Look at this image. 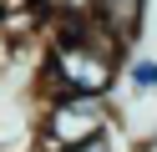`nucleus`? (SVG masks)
<instances>
[{"label": "nucleus", "instance_id": "nucleus-3", "mask_svg": "<svg viewBox=\"0 0 157 152\" xmlns=\"http://www.w3.org/2000/svg\"><path fill=\"white\" fill-rule=\"evenodd\" d=\"M127 81L137 91H157V61H132L127 66Z\"/></svg>", "mask_w": 157, "mask_h": 152}, {"label": "nucleus", "instance_id": "nucleus-6", "mask_svg": "<svg viewBox=\"0 0 157 152\" xmlns=\"http://www.w3.org/2000/svg\"><path fill=\"white\" fill-rule=\"evenodd\" d=\"M142 152H157V142H152V147H142Z\"/></svg>", "mask_w": 157, "mask_h": 152}, {"label": "nucleus", "instance_id": "nucleus-4", "mask_svg": "<svg viewBox=\"0 0 157 152\" xmlns=\"http://www.w3.org/2000/svg\"><path fill=\"white\" fill-rule=\"evenodd\" d=\"M66 152H112V137H106V132H96V137L76 142V147H66Z\"/></svg>", "mask_w": 157, "mask_h": 152}, {"label": "nucleus", "instance_id": "nucleus-1", "mask_svg": "<svg viewBox=\"0 0 157 152\" xmlns=\"http://www.w3.org/2000/svg\"><path fill=\"white\" fill-rule=\"evenodd\" d=\"M106 132V96H91V91H56L51 107L41 117V147L36 152H66L76 142Z\"/></svg>", "mask_w": 157, "mask_h": 152}, {"label": "nucleus", "instance_id": "nucleus-5", "mask_svg": "<svg viewBox=\"0 0 157 152\" xmlns=\"http://www.w3.org/2000/svg\"><path fill=\"white\" fill-rule=\"evenodd\" d=\"M10 5H21V0H0V20H5V10H10Z\"/></svg>", "mask_w": 157, "mask_h": 152}, {"label": "nucleus", "instance_id": "nucleus-2", "mask_svg": "<svg viewBox=\"0 0 157 152\" xmlns=\"http://www.w3.org/2000/svg\"><path fill=\"white\" fill-rule=\"evenodd\" d=\"M96 20H101L117 41H132L137 20H142V0H101V5H96Z\"/></svg>", "mask_w": 157, "mask_h": 152}]
</instances>
